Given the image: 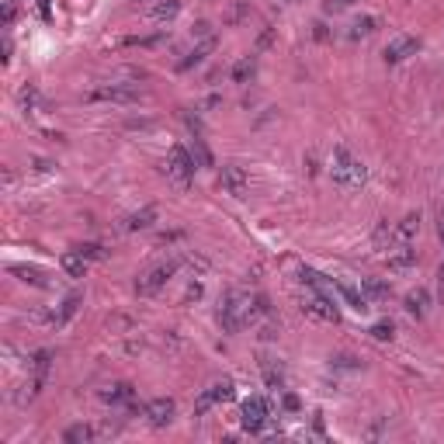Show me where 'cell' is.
I'll return each instance as SVG.
<instances>
[{"mask_svg":"<svg viewBox=\"0 0 444 444\" xmlns=\"http://www.w3.org/2000/svg\"><path fill=\"white\" fill-rule=\"evenodd\" d=\"M177 15H181V0H160V4L149 11L153 21H174Z\"/></svg>","mask_w":444,"mask_h":444,"instance_id":"cell-16","label":"cell"},{"mask_svg":"<svg viewBox=\"0 0 444 444\" xmlns=\"http://www.w3.org/2000/svg\"><path fill=\"white\" fill-rule=\"evenodd\" d=\"M264 382H268V389H281V385H285V378H281V371H275L271 364L264 368Z\"/></svg>","mask_w":444,"mask_h":444,"instance_id":"cell-30","label":"cell"},{"mask_svg":"<svg viewBox=\"0 0 444 444\" xmlns=\"http://www.w3.org/2000/svg\"><path fill=\"white\" fill-rule=\"evenodd\" d=\"M91 437H94V430H91L87 423H73V427H66V434H63L66 444H87Z\"/></svg>","mask_w":444,"mask_h":444,"instance_id":"cell-20","label":"cell"},{"mask_svg":"<svg viewBox=\"0 0 444 444\" xmlns=\"http://www.w3.org/2000/svg\"><path fill=\"white\" fill-rule=\"evenodd\" d=\"M174 271H177V264H160V268H149L146 275H139V281H136V292L139 295H156L170 278H174Z\"/></svg>","mask_w":444,"mask_h":444,"instance_id":"cell-6","label":"cell"},{"mask_svg":"<svg viewBox=\"0 0 444 444\" xmlns=\"http://www.w3.org/2000/svg\"><path fill=\"white\" fill-rule=\"evenodd\" d=\"M427 306H430V292H427V288H413V292L406 295V313H409V316L423 320V316H427Z\"/></svg>","mask_w":444,"mask_h":444,"instance_id":"cell-13","label":"cell"},{"mask_svg":"<svg viewBox=\"0 0 444 444\" xmlns=\"http://www.w3.org/2000/svg\"><path fill=\"white\" fill-rule=\"evenodd\" d=\"M194 156H198V163H201V167H208V163H212V156H208V149L201 146V139H194Z\"/></svg>","mask_w":444,"mask_h":444,"instance_id":"cell-31","label":"cell"},{"mask_svg":"<svg viewBox=\"0 0 444 444\" xmlns=\"http://www.w3.org/2000/svg\"><path fill=\"white\" fill-rule=\"evenodd\" d=\"M416 230H420V212H409V215L399 219V226L392 230V237H396L399 243H409V240L416 237Z\"/></svg>","mask_w":444,"mask_h":444,"instance_id":"cell-12","label":"cell"},{"mask_svg":"<svg viewBox=\"0 0 444 444\" xmlns=\"http://www.w3.org/2000/svg\"><path fill=\"white\" fill-rule=\"evenodd\" d=\"M354 4V0H323V11L326 15H340V11H347Z\"/></svg>","mask_w":444,"mask_h":444,"instance_id":"cell-29","label":"cell"},{"mask_svg":"<svg viewBox=\"0 0 444 444\" xmlns=\"http://www.w3.org/2000/svg\"><path fill=\"white\" fill-rule=\"evenodd\" d=\"M39 15H42V18H49V0H39Z\"/></svg>","mask_w":444,"mask_h":444,"instance_id":"cell-36","label":"cell"},{"mask_svg":"<svg viewBox=\"0 0 444 444\" xmlns=\"http://www.w3.org/2000/svg\"><path fill=\"white\" fill-rule=\"evenodd\" d=\"M194 167H198V160L187 153V146H170V153H167V160H163V170H167V177L177 184V187H187L191 184V177H194Z\"/></svg>","mask_w":444,"mask_h":444,"instance_id":"cell-2","label":"cell"},{"mask_svg":"<svg viewBox=\"0 0 444 444\" xmlns=\"http://www.w3.org/2000/svg\"><path fill=\"white\" fill-rule=\"evenodd\" d=\"M254 73H257V63H254L250 56H247V59H240V63L233 66V80H237V84H243V80H250Z\"/></svg>","mask_w":444,"mask_h":444,"instance_id":"cell-24","label":"cell"},{"mask_svg":"<svg viewBox=\"0 0 444 444\" xmlns=\"http://www.w3.org/2000/svg\"><path fill=\"white\" fill-rule=\"evenodd\" d=\"M212 406H215V396H212V389H205V392L194 399V416H208Z\"/></svg>","mask_w":444,"mask_h":444,"instance_id":"cell-25","label":"cell"},{"mask_svg":"<svg viewBox=\"0 0 444 444\" xmlns=\"http://www.w3.org/2000/svg\"><path fill=\"white\" fill-rule=\"evenodd\" d=\"M409 268H416V250H413L409 243H403L399 250H389V271L403 275V271H409Z\"/></svg>","mask_w":444,"mask_h":444,"instance_id":"cell-10","label":"cell"},{"mask_svg":"<svg viewBox=\"0 0 444 444\" xmlns=\"http://www.w3.org/2000/svg\"><path fill=\"white\" fill-rule=\"evenodd\" d=\"M142 91L136 84H101L87 94V101H111V104H136Z\"/></svg>","mask_w":444,"mask_h":444,"instance_id":"cell-3","label":"cell"},{"mask_svg":"<svg viewBox=\"0 0 444 444\" xmlns=\"http://www.w3.org/2000/svg\"><path fill=\"white\" fill-rule=\"evenodd\" d=\"M87 261H104V247L101 243H84V247H77Z\"/></svg>","mask_w":444,"mask_h":444,"instance_id":"cell-28","label":"cell"},{"mask_svg":"<svg viewBox=\"0 0 444 444\" xmlns=\"http://www.w3.org/2000/svg\"><path fill=\"white\" fill-rule=\"evenodd\" d=\"M174 413H177V403H174V399H167V396L149 399V403L142 406V416H146V423H149V427H167V423L174 420Z\"/></svg>","mask_w":444,"mask_h":444,"instance_id":"cell-7","label":"cell"},{"mask_svg":"<svg viewBox=\"0 0 444 444\" xmlns=\"http://www.w3.org/2000/svg\"><path fill=\"white\" fill-rule=\"evenodd\" d=\"M330 174H333V184L344 187V191H358L364 187L368 181V167L347 149V146H337L333 156H330Z\"/></svg>","mask_w":444,"mask_h":444,"instance_id":"cell-1","label":"cell"},{"mask_svg":"<svg viewBox=\"0 0 444 444\" xmlns=\"http://www.w3.org/2000/svg\"><path fill=\"white\" fill-rule=\"evenodd\" d=\"M63 271L70 275V278H84L87 275V257L80 254V250H70V254H63Z\"/></svg>","mask_w":444,"mask_h":444,"instance_id":"cell-14","label":"cell"},{"mask_svg":"<svg viewBox=\"0 0 444 444\" xmlns=\"http://www.w3.org/2000/svg\"><path fill=\"white\" fill-rule=\"evenodd\" d=\"M212 396H215V403H230V399L237 396L233 378H222V382H215V385H212Z\"/></svg>","mask_w":444,"mask_h":444,"instance_id":"cell-22","label":"cell"},{"mask_svg":"<svg viewBox=\"0 0 444 444\" xmlns=\"http://www.w3.org/2000/svg\"><path fill=\"white\" fill-rule=\"evenodd\" d=\"M153 222H156V205H146V208H139V212H132L125 219V230L129 233H139V230H149Z\"/></svg>","mask_w":444,"mask_h":444,"instance_id":"cell-11","label":"cell"},{"mask_svg":"<svg viewBox=\"0 0 444 444\" xmlns=\"http://www.w3.org/2000/svg\"><path fill=\"white\" fill-rule=\"evenodd\" d=\"M437 237H441V243H444V208H441V215H437Z\"/></svg>","mask_w":444,"mask_h":444,"instance_id":"cell-33","label":"cell"},{"mask_svg":"<svg viewBox=\"0 0 444 444\" xmlns=\"http://www.w3.org/2000/svg\"><path fill=\"white\" fill-rule=\"evenodd\" d=\"M271 42H275V32H264V35H261V42H257V49H268Z\"/></svg>","mask_w":444,"mask_h":444,"instance_id":"cell-32","label":"cell"},{"mask_svg":"<svg viewBox=\"0 0 444 444\" xmlns=\"http://www.w3.org/2000/svg\"><path fill=\"white\" fill-rule=\"evenodd\" d=\"M371 337H375V340H392V337H396V326H392V320H382V323H375V326H371Z\"/></svg>","mask_w":444,"mask_h":444,"instance_id":"cell-26","label":"cell"},{"mask_svg":"<svg viewBox=\"0 0 444 444\" xmlns=\"http://www.w3.org/2000/svg\"><path fill=\"white\" fill-rule=\"evenodd\" d=\"M101 399H104V403H129V399H132V385H129V382H115V385H108V389L101 392Z\"/></svg>","mask_w":444,"mask_h":444,"instance_id":"cell-17","label":"cell"},{"mask_svg":"<svg viewBox=\"0 0 444 444\" xmlns=\"http://www.w3.org/2000/svg\"><path fill=\"white\" fill-rule=\"evenodd\" d=\"M437 292H441V299H444V264H441V271H437Z\"/></svg>","mask_w":444,"mask_h":444,"instance_id":"cell-35","label":"cell"},{"mask_svg":"<svg viewBox=\"0 0 444 444\" xmlns=\"http://www.w3.org/2000/svg\"><path fill=\"white\" fill-rule=\"evenodd\" d=\"M219 187L226 191V194H233V198H247V191H250V174L240 167V163H226L219 170Z\"/></svg>","mask_w":444,"mask_h":444,"instance_id":"cell-4","label":"cell"},{"mask_svg":"<svg viewBox=\"0 0 444 444\" xmlns=\"http://www.w3.org/2000/svg\"><path fill=\"white\" fill-rule=\"evenodd\" d=\"M420 49V42L416 39H409V35H399V39H392L389 46H385V53H382V59L389 63V66H396V63H403V59H409L413 53Z\"/></svg>","mask_w":444,"mask_h":444,"instance_id":"cell-8","label":"cell"},{"mask_svg":"<svg viewBox=\"0 0 444 444\" xmlns=\"http://www.w3.org/2000/svg\"><path fill=\"white\" fill-rule=\"evenodd\" d=\"M268 416H271V406H268L264 396H250V399L243 403V430L261 434V430L268 427Z\"/></svg>","mask_w":444,"mask_h":444,"instance_id":"cell-5","label":"cell"},{"mask_svg":"<svg viewBox=\"0 0 444 444\" xmlns=\"http://www.w3.org/2000/svg\"><path fill=\"white\" fill-rule=\"evenodd\" d=\"M212 49H215V39H205L201 46H194V49H191V53H187V56L177 63V70H191V66H198V63H201V59H205Z\"/></svg>","mask_w":444,"mask_h":444,"instance_id":"cell-15","label":"cell"},{"mask_svg":"<svg viewBox=\"0 0 444 444\" xmlns=\"http://www.w3.org/2000/svg\"><path fill=\"white\" fill-rule=\"evenodd\" d=\"M11 275H18L21 281H28V285H46V275L39 271V268H21V264H15L11 268Z\"/></svg>","mask_w":444,"mask_h":444,"instance_id":"cell-23","label":"cell"},{"mask_svg":"<svg viewBox=\"0 0 444 444\" xmlns=\"http://www.w3.org/2000/svg\"><path fill=\"white\" fill-rule=\"evenodd\" d=\"M11 21H15V4L4 8V25H11Z\"/></svg>","mask_w":444,"mask_h":444,"instance_id":"cell-34","label":"cell"},{"mask_svg":"<svg viewBox=\"0 0 444 444\" xmlns=\"http://www.w3.org/2000/svg\"><path fill=\"white\" fill-rule=\"evenodd\" d=\"M49 364H53V351H35V354H32V368H35L39 375H46Z\"/></svg>","mask_w":444,"mask_h":444,"instance_id":"cell-27","label":"cell"},{"mask_svg":"<svg viewBox=\"0 0 444 444\" xmlns=\"http://www.w3.org/2000/svg\"><path fill=\"white\" fill-rule=\"evenodd\" d=\"M302 313H309L313 320H340V313H337V302L333 299H326V295H309L306 302H302Z\"/></svg>","mask_w":444,"mask_h":444,"instance_id":"cell-9","label":"cell"},{"mask_svg":"<svg viewBox=\"0 0 444 444\" xmlns=\"http://www.w3.org/2000/svg\"><path fill=\"white\" fill-rule=\"evenodd\" d=\"M378 28V18H371V15H364V18H358L354 25H351V32H347V39H368L371 32Z\"/></svg>","mask_w":444,"mask_h":444,"instance_id":"cell-18","label":"cell"},{"mask_svg":"<svg viewBox=\"0 0 444 444\" xmlns=\"http://www.w3.org/2000/svg\"><path fill=\"white\" fill-rule=\"evenodd\" d=\"M77 309H80V295H70V299H66V302L59 306V313H53V323H56V326L70 323V316H73Z\"/></svg>","mask_w":444,"mask_h":444,"instance_id":"cell-21","label":"cell"},{"mask_svg":"<svg viewBox=\"0 0 444 444\" xmlns=\"http://www.w3.org/2000/svg\"><path fill=\"white\" fill-rule=\"evenodd\" d=\"M361 292H364V295L375 302V299H389V292H392V288H389V281H378V278H364V281H361Z\"/></svg>","mask_w":444,"mask_h":444,"instance_id":"cell-19","label":"cell"},{"mask_svg":"<svg viewBox=\"0 0 444 444\" xmlns=\"http://www.w3.org/2000/svg\"><path fill=\"white\" fill-rule=\"evenodd\" d=\"M281 4H299V0H281Z\"/></svg>","mask_w":444,"mask_h":444,"instance_id":"cell-37","label":"cell"}]
</instances>
